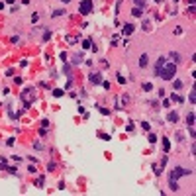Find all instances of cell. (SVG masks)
I'll return each mask as SVG.
<instances>
[{"label": "cell", "instance_id": "obj_22", "mask_svg": "<svg viewBox=\"0 0 196 196\" xmlns=\"http://www.w3.org/2000/svg\"><path fill=\"white\" fill-rule=\"evenodd\" d=\"M141 128H143V129H147V131H149V128H151V126H149V123H147V122H143V123H141Z\"/></svg>", "mask_w": 196, "mask_h": 196}, {"label": "cell", "instance_id": "obj_21", "mask_svg": "<svg viewBox=\"0 0 196 196\" xmlns=\"http://www.w3.org/2000/svg\"><path fill=\"white\" fill-rule=\"evenodd\" d=\"M149 141H151V143H157V135H153V133H149Z\"/></svg>", "mask_w": 196, "mask_h": 196}, {"label": "cell", "instance_id": "obj_8", "mask_svg": "<svg viewBox=\"0 0 196 196\" xmlns=\"http://www.w3.org/2000/svg\"><path fill=\"white\" fill-rule=\"evenodd\" d=\"M186 123H188V128L194 126V112H188V116H186Z\"/></svg>", "mask_w": 196, "mask_h": 196}, {"label": "cell", "instance_id": "obj_9", "mask_svg": "<svg viewBox=\"0 0 196 196\" xmlns=\"http://www.w3.org/2000/svg\"><path fill=\"white\" fill-rule=\"evenodd\" d=\"M78 63H82V55L75 53V55H73V65H78Z\"/></svg>", "mask_w": 196, "mask_h": 196}, {"label": "cell", "instance_id": "obj_2", "mask_svg": "<svg viewBox=\"0 0 196 196\" xmlns=\"http://www.w3.org/2000/svg\"><path fill=\"white\" fill-rule=\"evenodd\" d=\"M188 174H192V171L182 169V167H177V169H173V173H171L169 180H177V179H180V177H188Z\"/></svg>", "mask_w": 196, "mask_h": 196}, {"label": "cell", "instance_id": "obj_17", "mask_svg": "<svg viewBox=\"0 0 196 196\" xmlns=\"http://www.w3.org/2000/svg\"><path fill=\"white\" fill-rule=\"evenodd\" d=\"M174 88H177V90H179V88H182V80H174Z\"/></svg>", "mask_w": 196, "mask_h": 196}, {"label": "cell", "instance_id": "obj_6", "mask_svg": "<svg viewBox=\"0 0 196 196\" xmlns=\"http://www.w3.org/2000/svg\"><path fill=\"white\" fill-rule=\"evenodd\" d=\"M167 59L174 61V65H177V63H180V55H179V53H174V51H171V53H169V55H167Z\"/></svg>", "mask_w": 196, "mask_h": 196}, {"label": "cell", "instance_id": "obj_20", "mask_svg": "<svg viewBox=\"0 0 196 196\" xmlns=\"http://www.w3.org/2000/svg\"><path fill=\"white\" fill-rule=\"evenodd\" d=\"M53 96H57V98H59V96H63V90H59V88L53 90Z\"/></svg>", "mask_w": 196, "mask_h": 196}, {"label": "cell", "instance_id": "obj_12", "mask_svg": "<svg viewBox=\"0 0 196 196\" xmlns=\"http://www.w3.org/2000/svg\"><path fill=\"white\" fill-rule=\"evenodd\" d=\"M177 120H179V114H177V112H171V114H169V122H177Z\"/></svg>", "mask_w": 196, "mask_h": 196}, {"label": "cell", "instance_id": "obj_15", "mask_svg": "<svg viewBox=\"0 0 196 196\" xmlns=\"http://www.w3.org/2000/svg\"><path fill=\"white\" fill-rule=\"evenodd\" d=\"M133 4L137 6V8H143V6H145V2H143V0H133Z\"/></svg>", "mask_w": 196, "mask_h": 196}, {"label": "cell", "instance_id": "obj_14", "mask_svg": "<svg viewBox=\"0 0 196 196\" xmlns=\"http://www.w3.org/2000/svg\"><path fill=\"white\" fill-rule=\"evenodd\" d=\"M59 16H67L65 10H55V12H53V18H59Z\"/></svg>", "mask_w": 196, "mask_h": 196}, {"label": "cell", "instance_id": "obj_16", "mask_svg": "<svg viewBox=\"0 0 196 196\" xmlns=\"http://www.w3.org/2000/svg\"><path fill=\"white\" fill-rule=\"evenodd\" d=\"M90 45H92V41H90V39H84V43H82L84 49H90Z\"/></svg>", "mask_w": 196, "mask_h": 196}, {"label": "cell", "instance_id": "obj_4", "mask_svg": "<svg viewBox=\"0 0 196 196\" xmlns=\"http://www.w3.org/2000/svg\"><path fill=\"white\" fill-rule=\"evenodd\" d=\"M88 80H90L92 84H100V82H102V77H100V73H90Z\"/></svg>", "mask_w": 196, "mask_h": 196}, {"label": "cell", "instance_id": "obj_19", "mask_svg": "<svg viewBox=\"0 0 196 196\" xmlns=\"http://www.w3.org/2000/svg\"><path fill=\"white\" fill-rule=\"evenodd\" d=\"M188 100L194 104V100H196V96H194V90H190V94H188Z\"/></svg>", "mask_w": 196, "mask_h": 196}, {"label": "cell", "instance_id": "obj_13", "mask_svg": "<svg viewBox=\"0 0 196 196\" xmlns=\"http://www.w3.org/2000/svg\"><path fill=\"white\" fill-rule=\"evenodd\" d=\"M163 149H165V151H169V149H171V141H169L167 137L163 139Z\"/></svg>", "mask_w": 196, "mask_h": 196}, {"label": "cell", "instance_id": "obj_7", "mask_svg": "<svg viewBox=\"0 0 196 196\" xmlns=\"http://www.w3.org/2000/svg\"><path fill=\"white\" fill-rule=\"evenodd\" d=\"M141 28H143V32H151V22H149V20H143V22H141Z\"/></svg>", "mask_w": 196, "mask_h": 196}, {"label": "cell", "instance_id": "obj_18", "mask_svg": "<svg viewBox=\"0 0 196 196\" xmlns=\"http://www.w3.org/2000/svg\"><path fill=\"white\" fill-rule=\"evenodd\" d=\"M151 88H153V86H151V82H145V84H143V90H145V92H149Z\"/></svg>", "mask_w": 196, "mask_h": 196}, {"label": "cell", "instance_id": "obj_11", "mask_svg": "<svg viewBox=\"0 0 196 196\" xmlns=\"http://www.w3.org/2000/svg\"><path fill=\"white\" fill-rule=\"evenodd\" d=\"M145 65H147V53H143L139 57V67H145Z\"/></svg>", "mask_w": 196, "mask_h": 196}, {"label": "cell", "instance_id": "obj_3", "mask_svg": "<svg viewBox=\"0 0 196 196\" xmlns=\"http://www.w3.org/2000/svg\"><path fill=\"white\" fill-rule=\"evenodd\" d=\"M90 10H92V0H82V2H80V14H82V16H88Z\"/></svg>", "mask_w": 196, "mask_h": 196}, {"label": "cell", "instance_id": "obj_10", "mask_svg": "<svg viewBox=\"0 0 196 196\" xmlns=\"http://www.w3.org/2000/svg\"><path fill=\"white\" fill-rule=\"evenodd\" d=\"M141 10H143V8H137V6H135L133 10H131V16H135V18H141Z\"/></svg>", "mask_w": 196, "mask_h": 196}, {"label": "cell", "instance_id": "obj_1", "mask_svg": "<svg viewBox=\"0 0 196 196\" xmlns=\"http://www.w3.org/2000/svg\"><path fill=\"white\" fill-rule=\"evenodd\" d=\"M155 73L165 80H173L174 73H177V65L174 63H167V57H161L155 65Z\"/></svg>", "mask_w": 196, "mask_h": 196}, {"label": "cell", "instance_id": "obj_5", "mask_svg": "<svg viewBox=\"0 0 196 196\" xmlns=\"http://www.w3.org/2000/svg\"><path fill=\"white\" fill-rule=\"evenodd\" d=\"M133 24H126V26H123V29H122V34L123 35H131V34H133Z\"/></svg>", "mask_w": 196, "mask_h": 196}]
</instances>
